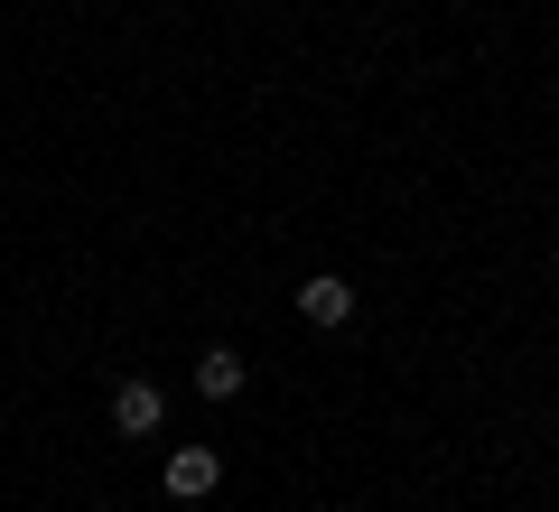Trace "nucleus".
<instances>
[{
	"instance_id": "nucleus-4",
	"label": "nucleus",
	"mask_w": 559,
	"mask_h": 512,
	"mask_svg": "<svg viewBox=\"0 0 559 512\" xmlns=\"http://www.w3.org/2000/svg\"><path fill=\"white\" fill-rule=\"evenodd\" d=\"M197 392H205V401H234V392H242V355H234V345L197 355Z\"/></svg>"
},
{
	"instance_id": "nucleus-3",
	"label": "nucleus",
	"mask_w": 559,
	"mask_h": 512,
	"mask_svg": "<svg viewBox=\"0 0 559 512\" xmlns=\"http://www.w3.org/2000/svg\"><path fill=\"white\" fill-rule=\"evenodd\" d=\"M299 317H308V326H345V317H355V289H345L336 271H318V279L299 289Z\"/></svg>"
},
{
	"instance_id": "nucleus-1",
	"label": "nucleus",
	"mask_w": 559,
	"mask_h": 512,
	"mask_svg": "<svg viewBox=\"0 0 559 512\" xmlns=\"http://www.w3.org/2000/svg\"><path fill=\"white\" fill-rule=\"evenodd\" d=\"M159 419H168V401H159V382H112V429L121 438H150V429H159Z\"/></svg>"
},
{
	"instance_id": "nucleus-2",
	"label": "nucleus",
	"mask_w": 559,
	"mask_h": 512,
	"mask_svg": "<svg viewBox=\"0 0 559 512\" xmlns=\"http://www.w3.org/2000/svg\"><path fill=\"white\" fill-rule=\"evenodd\" d=\"M215 485H224V456L215 448H168V493H178V503H205Z\"/></svg>"
}]
</instances>
